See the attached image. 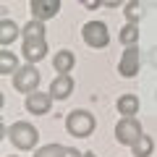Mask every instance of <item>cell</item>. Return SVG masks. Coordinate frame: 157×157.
<instances>
[{
    "mask_svg": "<svg viewBox=\"0 0 157 157\" xmlns=\"http://www.w3.org/2000/svg\"><path fill=\"white\" fill-rule=\"evenodd\" d=\"M81 39H84L89 47H94V50L107 47V42H110V34H107L105 21H86L84 29H81Z\"/></svg>",
    "mask_w": 157,
    "mask_h": 157,
    "instance_id": "cell-5",
    "label": "cell"
},
{
    "mask_svg": "<svg viewBox=\"0 0 157 157\" xmlns=\"http://www.w3.org/2000/svg\"><path fill=\"white\" fill-rule=\"evenodd\" d=\"M52 94L50 92H32V94H26V102H24V105H26V110L32 113V115H47V113H50V107H52Z\"/></svg>",
    "mask_w": 157,
    "mask_h": 157,
    "instance_id": "cell-7",
    "label": "cell"
},
{
    "mask_svg": "<svg viewBox=\"0 0 157 157\" xmlns=\"http://www.w3.org/2000/svg\"><path fill=\"white\" fill-rule=\"evenodd\" d=\"M21 55H24L26 63H34V66H37V63L45 60V55H47V39H24Z\"/></svg>",
    "mask_w": 157,
    "mask_h": 157,
    "instance_id": "cell-9",
    "label": "cell"
},
{
    "mask_svg": "<svg viewBox=\"0 0 157 157\" xmlns=\"http://www.w3.org/2000/svg\"><path fill=\"white\" fill-rule=\"evenodd\" d=\"M63 149H66V147L55 144V141H52V144H42V147L34 149V157H63Z\"/></svg>",
    "mask_w": 157,
    "mask_h": 157,
    "instance_id": "cell-19",
    "label": "cell"
},
{
    "mask_svg": "<svg viewBox=\"0 0 157 157\" xmlns=\"http://www.w3.org/2000/svg\"><path fill=\"white\" fill-rule=\"evenodd\" d=\"M155 97H157V94H155Z\"/></svg>",
    "mask_w": 157,
    "mask_h": 157,
    "instance_id": "cell-27",
    "label": "cell"
},
{
    "mask_svg": "<svg viewBox=\"0 0 157 157\" xmlns=\"http://www.w3.org/2000/svg\"><path fill=\"white\" fill-rule=\"evenodd\" d=\"M8 157H16V155H8Z\"/></svg>",
    "mask_w": 157,
    "mask_h": 157,
    "instance_id": "cell-26",
    "label": "cell"
},
{
    "mask_svg": "<svg viewBox=\"0 0 157 157\" xmlns=\"http://www.w3.org/2000/svg\"><path fill=\"white\" fill-rule=\"evenodd\" d=\"M29 8H32V18L50 21V18H55L58 11H60V0H32Z\"/></svg>",
    "mask_w": 157,
    "mask_h": 157,
    "instance_id": "cell-8",
    "label": "cell"
},
{
    "mask_svg": "<svg viewBox=\"0 0 157 157\" xmlns=\"http://www.w3.org/2000/svg\"><path fill=\"white\" fill-rule=\"evenodd\" d=\"M144 6L152 8V11H157V0H144Z\"/></svg>",
    "mask_w": 157,
    "mask_h": 157,
    "instance_id": "cell-24",
    "label": "cell"
},
{
    "mask_svg": "<svg viewBox=\"0 0 157 157\" xmlns=\"http://www.w3.org/2000/svg\"><path fill=\"white\" fill-rule=\"evenodd\" d=\"M147 66H152V68H157V45H152L149 50H147Z\"/></svg>",
    "mask_w": 157,
    "mask_h": 157,
    "instance_id": "cell-20",
    "label": "cell"
},
{
    "mask_svg": "<svg viewBox=\"0 0 157 157\" xmlns=\"http://www.w3.org/2000/svg\"><path fill=\"white\" fill-rule=\"evenodd\" d=\"M21 37L24 39H45V21L39 18H32L21 26Z\"/></svg>",
    "mask_w": 157,
    "mask_h": 157,
    "instance_id": "cell-15",
    "label": "cell"
},
{
    "mask_svg": "<svg viewBox=\"0 0 157 157\" xmlns=\"http://www.w3.org/2000/svg\"><path fill=\"white\" fill-rule=\"evenodd\" d=\"M84 157H97V155H94V152H84Z\"/></svg>",
    "mask_w": 157,
    "mask_h": 157,
    "instance_id": "cell-25",
    "label": "cell"
},
{
    "mask_svg": "<svg viewBox=\"0 0 157 157\" xmlns=\"http://www.w3.org/2000/svg\"><path fill=\"white\" fill-rule=\"evenodd\" d=\"M139 37H141L139 24H128V21H126V24H123V29L118 32V39H121V45H123V47L136 45V42H139Z\"/></svg>",
    "mask_w": 157,
    "mask_h": 157,
    "instance_id": "cell-16",
    "label": "cell"
},
{
    "mask_svg": "<svg viewBox=\"0 0 157 157\" xmlns=\"http://www.w3.org/2000/svg\"><path fill=\"white\" fill-rule=\"evenodd\" d=\"M102 6H105V8H121V6H123V0H102Z\"/></svg>",
    "mask_w": 157,
    "mask_h": 157,
    "instance_id": "cell-23",
    "label": "cell"
},
{
    "mask_svg": "<svg viewBox=\"0 0 157 157\" xmlns=\"http://www.w3.org/2000/svg\"><path fill=\"white\" fill-rule=\"evenodd\" d=\"M81 6L86 11H97V8H102V0H81Z\"/></svg>",
    "mask_w": 157,
    "mask_h": 157,
    "instance_id": "cell-21",
    "label": "cell"
},
{
    "mask_svg": "<svg viewBox=\"0 0 157 157\" xmlns=\"http://www.w3.org/2000/svg\"><path fill=\"white\" fill-rule=\"evenodd\" d=\"M6 136L11 139V144L21 152H29V149H37V141H39V131L34 123L29 121H16L6 128Z\"/></svg>",
    "mask_w": 157,
    "mask_h": 157,
    "instance_id": "cell-1",
    "label": "cell"
},
{
    "mask_svg": "<svg viewBox=\"0 0 157 157\" xmlns=\"http://www.w3.org/2000/svg\"><path fill=\"white\" fill-rule=\"evenodd\" d=\"M16 68H18V55L11 50H3L0 52V73L3 76H13Z\"/></svg>",
    "mask_w": 157,
    "mask_h": 157,
    "instance_id": "cell-17",
    "label": "cell"
},
{
    "mask_svg": "<svg viewBox=\"0 0 157 157\" xmlns=\"http://www.w3.org/2000/svg\"><path fill=\"white\" fill-rule=\"evenodd\" d=\"M63 157H84V152H78L76 147H66L63 149Z\"/></svg>",
    "mask_w": 157,
    "mask_h": 157,
    "instance_id": "cell-22",
    "label": "cell"
},
{
    "mask_svg": "<svg viewBox=\"0 0 157 157\" xmlns=\"http://www.w3.org/2000/svg\"><path fill=\"white\" fill-rule=\"evenodd\" d=\"M13 81V89L21 92V94H32V92L39 89V81H42V76H39L37 66L34 63H26V66H18L16 73L11 76Z\"/></svg>",
    "mask_w": 157,
    "mask_h": 157,
    "instance_id": "cell-3",
    "label": "cell"
},
{
    "mask_svg": "<svg viewBox=\"0 0 157 157\" xmlns=\"http://www.w3.org/2000/svg\"><path fill=\"white\" fill-rule=\"evenodd\" d=\"M97 121L94 115H92L89 110H71L66 115V131L73 136V139H86V136H92V131H94Z\"/></svg>",
    "mask_w": 157,
    "mask_h": 157,
    "instance_id": "cell-2",
    "label": "cell"
},
{
    "mask_svg": "<svg viewBox=\"0 0 157 157\" xmlns=\"http://www.w3.org/2000/svg\"><path fill=\"white\" fill-rule=\"evenodd\" d=\"M47 92L52 94V100H55V102L68 100L71 92H73V78H71V73H58V76L52 78V84H50V89H47Z\"/></svg>",
    "mask_w": 157,
    "mask_h": 157,
    "instance_id": "cell-10",
    "label": "cell"
},
{
    "mask_svg": "<svg viewBox=\"0 0 157 157\" xmlns=\"http://www.w3.org/2000/svg\"><path fill=\"white\" fill-rule=\"evenodd\" d=\"M18 32H21V29H18V24L16 21H11V18H3V21H0V45H11V42H16L18 39Z\"/></svg>",
    "mask_w": 157,
    "mask_h": 157,
    "instance_id": "cell-12",
    "label": "cell"
},
{
    "mask_svg": "<svg viewBox=\"0 0 157 157\" xmlns=\"http://www.w3.org/2000/svg\"><path fill=\"white\" fill-rule=\"evenodd\" d=\"M139 68H141V50L136 45H128L118 60V73L123 78H134L139 73Z\"/></svg>",
    "mask_w": 157,
    "mask_h": 157,
    "instance_id": "cell-6",
    "label": "cell"
},
{
    "mask_svg": "<svg viewBox=\"0 0 157 157\" xmlns=\"http://www.w3.org/2000/svg\"><path fill=\"white\" fill-rule=\"evenodd\" d=\"M73 63H76V55H73L71 50H58L55 55H52V68H55V73H71Z\"/></svg>",
    "mask_w": 157,
    "mask_h": 157,
    "instance_id": "cell-11",
    "label": "cell"
},
{
    "mask_svg": "<svg viewBox=\"0 0 157 157\" xmlns=\"http://www.w3.org/2000/svg\"><path fill=\"white\" fill-rule=\"evenodd\" d=\"M141 134L144 131H141V123L136 121V115H123L115 123V141L123 147H134L141 139Z\"/></svg>",
    "mask_w": 157,
    "mask_h": 157,
    "instance_id": "cell-4",
    "label": "cell"
},
{
    "mask_svg": "<svg viewBox=\"0 0 157 157\" xmlns=\"http://www.w3.org/2000/svg\"><path fill=\"white\" fill-rule=\"evenodd\" d=\"M144 0H128V3H126V11H123V16H126V21L128 24H139L141 18H144Z\"/></svg>",
    "mask_w": 157,
    "mask_h": 157,
    "instance_id": "cell-14",
    "label": "cell"
},
{
    "mask_svg": "<svg viewBox=\"0 0 157 157\" xmlns=\"http://www.w3.org/2000/svg\"><path fill=\"white\" fill-rule=\"evenodd\" d=\"M131 152H134V157H149L152 152H155V141H152V136L141 134V139L131 147Z\"/></svg>",
    "mask_w": 157,
    "mask_h": 157,
    "instance_id": "cell-18",
    "label": "cell"
},
{
    "mask_svg": "<svg viewBox=\"0 0 157 157\" xmlns=\"http://www.w3.org/2000/svg\"><path fill=\"white\" fill-rule=\"evenodd\" d=\"M139 97L136 94H121L118 97V102H115V107H118V113L121 115H136L139 113Z\"/></svg>",
    "mask_w": 157,
    "mask_h": 157,
    "instance_id": "cell-13",
    "label": "cell"
}]
</instances>
